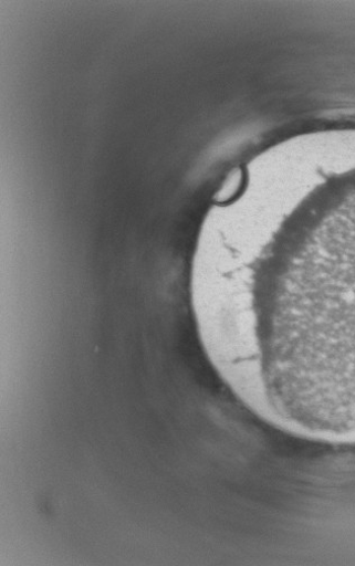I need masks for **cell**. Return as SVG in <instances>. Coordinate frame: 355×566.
<instances>
[{
	"mask_svg": "<svg viewBox=\"0 0 355 566\" xmlns=\"http://www.w3.org/2000/svg\"><path fill=\"white\" fill-rule=\"evenodd\" d=\"M189 295L208 363L248 410L355 447V167L261 195L198 245Z\"/></svg>",
	"mask_w": 355,
	"mask_h": 566,
	"instance_id": "6da1fadb",
	"label": "cell"
}]
</instances>
